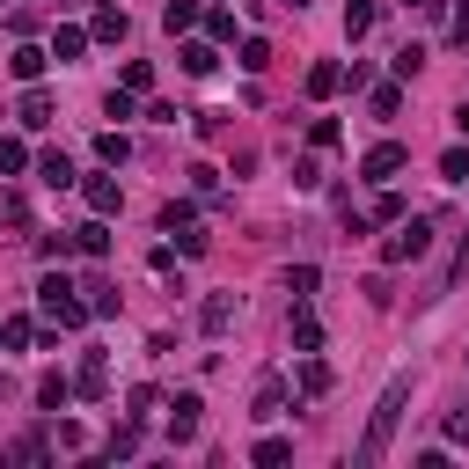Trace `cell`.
Listing matches in <instances>:
<instances>
[{
	"instance_id": "1",
	"label": "cell",
	"mask_w": 469,
	"mask_h": 469,
	"mask_svg": "<svg viewBox=\"0 0 469 469\" xmlns=\"http://www.w3.org/2000/svg\"><path fill=\"white\" fill-rule=\"evenodd\" d=\"M403 403H410V374H396V382L382 389V403H374L360 447H352V462H360V469H382V462H389V440H396V426H403Z\"/></svg>"
},
{
	"instance_id": "2",
	"label": "cell",
	"mask_w": 469,
	"mask_h": 469,
	"mask_svg": "<svg viewBox=\"0 0 469 469\" xmlns=\"http://www.w3.org/2000/svg\"><path fill=\"white\" fill-rule=\"evenodd\" d=\"M433 250V220H396V234L382 243V264H418Z\"/></svg>"
},
{
	"instance_id": "3",
	"label": "cell",
	"mask_w": 469,
	"mask_h": 469,
	"mask_svg": "<svg viewBox=\"0 0 469 469\" xmlns=\"http://www.w3.org/2000/svg\"><path fill=\"white\" fill-rule=\"evenodd\" d=\"M37 301H44V316H51L59 330H81V323H88V301H74V286L59 279V271H51L44 286H37Z\"/></svg>"
},
{
	"instance_id": "4",
	"label": "cell",
	"mask_w": 469,
	"mask_h": 469,
	"mask_svg": "<svg viewBox=\"0 0 469 469\" xmlns=\"http://www.w3.org/2000/svg\"><path fill=\"white\" fill-rule=\"evenodd\" d=\"M198 410H206V403H198L191 389L169 403V440H176V447H184V440H198Z\"/></svg>"
},
{
	"instance_id": "5",
	"label": "cell",
	"mask_w": 469,
	"mask_h": 469,
	"mask_svg": "<svg viewBox=\"0 0 469 469\" xmlns=\"http://www.w3.org/2000/svg\"><path fill=\"white\" fill-rule=\"evenodd\" d=\"M403 161H410V154H403L396 140H382V147H367V161H360V176H367V184H389V176H396Z\"/></svg>"
},
{
	"instance_id": "6",
	"label": "cell",
	"mask_w": 469,
	"mask_h": 469,
	"mask_svg": "<svg viewBox=\"0 0 469 469\" xmlns=\"http://www.w3.org/2000/svg\"><path fill=\"white\" fill-rule=\"evenodd\" d=\"M227 323H234V293H213V301L198 308V330H206V337H220Z\"/></svg>"
},
{
	"instance_id": "7",
	"label": "cell",
	"mask_w": 469,
	"mask_h": 469,
	"mask_svg": "<svg viewBox=\"0 0 469 469\" xmlns=\"http://www.w3.org/2000/svg\"><path fill=\"white\" fill-rule=\"evenodd\" d=\"M103 389H110V367H103V352H88V367L74 374V396H88V403H96Z\"/></svg>"
},
{
	"instance_id": "8",
	"label": "cell",
	"mask_w": 469,
	"mask_h": 469,
	"mask_svg": "<svg viewBox=\"0 0 469 469\" xmlns=\"http://www.w3.org/2000/svg\"><path fill=\"white\" fill-rule=\"evenodd\" d=\"M462 279H469V227H462V243H455V257H447V271L433 279V293H455Z\"/></svg>"
},
{
	"instance_id": "9",
	"label": "cell",
	"mask_w": 469,
	"mask_h": 469,
	"mask_svg": "<svg viewBox=\"0 0 469 469\" xmlns=\"http://www.w3.org/2000/svg\"><path fill=\"white\" fill-rule=\"evenodd\" d=\"M191 227H198V206L191 198H169L161 206V234H191Z\"/></svg>"
},
{
	"instance_id": "10",
	"label": "cell",
	"mask_w": 469,
	"mask_h": 469,
	"mask_svg": "<svg viewBox=\"0 0 469 469\" xmlns=\"http://www.w3.org/2000/svg\"><path fill=\"white\" fill-rule=\"evenodd\" d=\"M345 88V67H337V59H323V67H308V96L323 103V96H337Z\"/></svg>"
},
{
	"instance_id": "11",
	"label": "cell",
	"mask_w": 469,
	"mask_h": 469,
	"mask_svg": "<svg viewBox=\"0 0 469 469\" xmlns=\"http://www.w3.org/2000/svg\"><path fill=\"white\" fill-rule=\"evenodd\" d=\"M374 23H382V8H374V0H352V8H345V37H352V44H360Z\"/></svg>"
},
{
	"instance_id": "12",
	"label": "cell",
	"mask_w": 469,
	"mask_h": 469,
	"mask_svg": "<svg viewBox=\"0 0 469 469\" xmlns=\"http://www.w3.org/2000/svg\"><path fill=\"white\" fill-rule=\"evenodd\" d=\"M293 352H323V323L308 308H293Z\"/></svg>"
},
{
	"instance_id": "13",
	"label": "cell",
	"mask_w": 469,
	"mask_h": 469,
	"mask_svg": "<svg viewBox=\"0 0 469 469\" xmlns=\"http://www.w3.org/2000/svg\"><path fill=\"white\" fill-rule=\"evenodd\" d=\"M81 51H88V30H74V23L51 30V59H81Z\"/></svg>"
},
{
	"instance_id": "14",
	"label": "cell",
	"mask_w": 469,
	"mask_h": 469,
	"mask_svg": "<svg viewBox=\"0 0 469 469\" xmlns=\"http://www.w3.org/2000/svg\"><path fill=\"white\" fill-rule=\"evenodd\" d=\"M44 59H51V51H37V44H15L8 74H15V81H37V74H44Z\"/></svg>"
},
{
	"instance_id": "15",
	"label": "cell",
	"mask_w": 469,
	"mask_h": 469,
	"mask_svg": "<svg viewBox=\"0 0 469 469\" xmlns=\"http://www.w3.org/2000/svg\"><path fill=\"white\" fill-rule=\"evenodd\" d=\"M117 206H125V191L110 176H88V213H117Z\"/></svg>"
},
{
	"instance_id": "16",
	"label": "cell",
	"mask_w": 469,
	"mask_h": 469,
	"mask_svg": "<svg viewBox=\"0 0 469 469\" xmlns=\"http://www.w3.org/2000/svg\"><path fill=\"white\" fill-rule=\"evenodd\" d=\"M37 403H44V410H67V403H74V382H67V374H44V382H37Z\"/></svg>"
},
{
	"instance_id": "17",
	"label": "cell",
	"mask_w": 469,
	"mask_h": 469,
	"mask_svg": "<svg viewBox=\"0 0 469 469\" xmlns=\"http://www.w3.org/2000/svg\"><path fill=\"white\" fill-rule=\"evenodd\" d=\"M301 396H330V360H316V352L301 360Z\"/></svg>"
},
{
	"instance_id": "18",
	"label": "cell",
	"mask_w": 469,
	"mask_h": 469,
	"mask_svg": "<svg viewBox=\"0 0 469 469\" xmlns=\"http://www.w3.org/2000/svg\"><path fill=\"white\" fill-rule=\"evenodd\" d=\"M74 250H81V257H103V250H110V234H103V213H96L88 227H74Z\"/></svg>"
},
{
	"instance_id": "19",
	"label": "cell",
	"mask_w": 469,
	"mask_h": 469,
	"mask_svg": "<svg viewBox=\"0 0 469 469\" xmlns=\"http://www.w3.org/2000/svg\"><path fill=\"white\" fill-rule=\"evenodd\" d=\"M279 410H286V382L271 374V382L257 389V410H250V418H279Z\"/></svg>"
},
{
	"instance_id": "20",
	"label": "cell",
	"mask_w": 469,
	"mask_h": 469,
	"mask_svg": "<svg viewBox=\"0 0 469 469\" xmlns=\"http://www.w3.org/2000/svg\"><path fill=\"white\" fill-rule=\"evenodd\" d=\"M37 176H44L51 191H67V184H74V161H67V154H44V161H37Z\"/></svg>"
},
{
	"instance_id": "21",
	"label": "cell",
	"mask_w": 469,
	"mask_h": 469,
	"mask_svg": "<svg viewBox=\"0 0 469 469\" xmlns=\"http://www.w3.org/2000/svg\"><path fill=\"white\" fill-rule=\"evenodd\" d=\"M286 455H293V440H279V433H264V440L250 447V462H264V469H279Z\"/></svg>"
},
{
	"instance_id": "22",
	"label": "cell",
	"mask_w": 469,
	"mask_h": 469,
	"mask_svg": "<svg viewBox=\"0 0 469 469\" xmlns=\"http://www.w3.org/2000/svg\"><path fill=\"white\" fill-rule=\"evenodd\" d=\"M88 37H103V44H125V8H103Z\"/></svg>"
},
{
	"instance_id": "23",
	"label": "cell",
	"mask_w": 469,
	"mask_h": 469,
	"mask_svg": "<svg viewBox=\"0 0 469 469\" xmlns=\"http://www.w3.org/2000/svg\"><path fill=\"white\" fill-rule=\"evenodd\" d=\"M88 316H117V286L110 279H88Z\"/></svg>"
},
{
	"instance_id": "24",
	"label": "cell",
	"mask_w": 469,
	"mask_h": 469,
	"mask_svg": "<svg viewBox=\"0 0 469 469\" xmlns=\"http://www.w3.org/2000/svg\"><path fill=\"white\" fill-rule=\"evenodd\" d=\"M161 23H169V37H176V30H191V23H198V0H169Z\"/></svg>"
},
{
	"instance_id": "25",
	"label": "cell",
	"mask_w": 469,
	"mask_h": 469,
	"mask_svg": "<svg viewBox=\"0 0 469 469\" xmlns=\"http://www.w3.org/2000/svg\"><path fill=\"white\" fill-rule=\"evenodd\" d=\"M213 67H220L213 44H184V74H213Z\"/></svg>"
},
{
	"instance_id": "26",
	"label": "cell",
	"mask_w": 469,
	"mask_h": 469,
	"mask_svg": "<svg viewBox=\"0 0 469 469\" xmlns=\"http://www.w3.org/2000/svg\"><path fill=\"white\" fill-rule=\"evenodd\" d=\"M23 125H51V96H44V88L23 96Z\"/></svg>"
},
{
	"instance_id": "27",
	"label": "cell",
	"mask_w": 469,
	"mask_h": 469,
	"mask_svg": "<svg viewBox=\"0 0 469 469\" xmlns=\"http://www.w3.org/2000/svg\"><path fill=\"white\" fill-rule=\"evenodd\" d=\"M286 293H293V301H308V293H316V264H293L286 271Z\"/></svg>"
},
{
	"instance_id": "28",
	"label": "cell",
	"mask_w": 469,
	"mask_h": 469,
	"mask_svg": "<svg viewBox=\"0 0 469 469\" xmlns=\"http://www.w3.org/2000/svg\"><path fill=\"white\" fill-rule=\"evenodd\" d=\"M110 455L133 462V455H140V426H117V433H110Z\"/></svg>"
},
{
	"instance_id": "29",
	"label": "cell",
	"mask_w": 469,
	"mask_h": 469,
	"mask_svg": "<svg viewBox=\"0 0 469 469\" xmlns=\"http://www.w3.org/2000/svg\"><path fill=\"white\" fill-rule=\"evenodd\" d=\"M15 169H30V147L23 140H0V176H15Z\"/></svg>"
},
{
	"instance_id": "30",
	"label": "cell",
	"mask_w": 469,
	"mask_h": 469,
	"mask_svg": "<svg viewBox=\"0 0 469 469\" xmlns=\"http://www.w3.org/2000/svg\"><path fill=\"white\" fill-rule=\"evenodd\" d=\"M440 176H447V184H469V154L447 147V154H440Z\"/></svg>"
},
{
	"instance_id": "31",
	"label": "cell",
	"mask_w": 469,
	"mask_h": 469,
	"mask_svg": "<svg viewBox=\"0 0 469 469\" xmlns=\"http://www.w3.org/2000/svg\"><path fill=\"white\" fill-rule=\"evenodd\" d=\"M154 88V67H147V59H133V67H125V96H147Z\"/></svg>"
},
{
	"instance_id": "32",
	"label": "cell",
	"mask_w": 469,
	"mask_h": 469,
	"mask_svg": "<svg viewBox=\"0 0 469 469\" xmlns=\"http://www.w3.org/2000/svg\"><path fill=\"white\" fill-rule=\"evenodd\" d=\"M243 67H250V74H264V67H271V44H264V37H250V44H243Z\"/></svg>"
},
{
	"instance_id": "33",
	"label": "cell",
	"mask_w": 469,
	"mask_h": 469,
	"mask_svg": "<svg viewBox=\"0 0 469 469\" xmlns=\"http://www.w3.org/2000/svg\"><path fill=\"white\" fill-rule=\"evenodd\" d=\"M96 154H103V161H125L133 147H125V133H103V140H96Z\"/></svg>"
},
{
	"instance_id": "34",
	"label": "cell",
	"mask_w": 469,
	"mask_h": 469,
	"mask_svg": "<svg viewBox=\"0 0 469 469\" xmlns=\"http://www.w3.org/2000/svg\"><path fill=\"white\" fill-rule=\"evenodd\" d=\"M0 345H8V352H23V345H30V323H23V316H15V323H0Z\"/></svg>"
},
{
	"instance_id": "35",
	"label": "cell",
	"mask_w": 469,
	"mask_h": 469,
	"mask_svg": "<svg viewBox=\"0 0 469 469\" xmlns=\"http://www.w3.org/2000/svg\"><path fill=\"white\" fill-rule=\"evenodd\" d=\"M403 110V88H374V117H396Z\"/></svg>"
},
{
	"instance_id": "36",
	"label": "cell",
	"mask_w": 469,
	"mask_h": 469,
	"mask_svg": "<svg viewBox=\"0 0 469 469\" xmlns=\"http://www.w3.org/2000/svg\"><path fill=\"white\" fill-rule=\"evenodd\" d=\"M447 440H469V410H447Z\"/></svg>"
},
{
	"instance_id": "37",
	"label": "cell",
	"mask_w": 469,
	"mask_h": 469,
	"mask_svg": "<svg viewBox=\"0 0 469 469\" xmlns=\"http://www.w3.org/2000/svg\"><path fill=\"white\" fill-rule=\"evenodd\" d=\"M455 125H462V133H469V103H462V110H455Z\"/></svg>"
},
{
	"instance_id": "38",
	"label": "cell",
	"mask_w": 469,
	"mask_h": 469,
	"mask_svg": "<svg viewBox=\"0 0 469 469\" xmlns=\"http://www.w3.org/2000/svg\"><path fill=\"white\" fill-rule=\"evenodd\" d=\"M403 8H433V0H403Z\"/></svg>"
}]
</instances>
